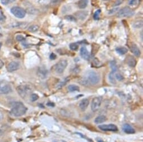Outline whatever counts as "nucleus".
I'll list each match as a JSON object with an SVG mask.
<instances>
[{
	"mask_svg": "<svg viewBox=\"0 0 143 142\" xmlns=\"http://www.w3.org/2000/svg\"><path fill=\"white\" fill-rule=\"evenodd\" d=\"M27 108L21 102H14L11 104L10 114L15 117L21 116L26 113Z\"/></svg>",
	"mask_w": 143,
	"mask_h": 142,
	"instance_id": "obj_1",
	"label": "nucleus"
},
{
	"mask_svg": "<svg viewBox=\"0 0 143 142\" xmlns=\"http://www.w3.org/2000/svg\"><path fill=\"white\" fill-rule=\"evenodd\" d=\"M86 79L89 84H91L92 85H95V84L99 83L100 81V77L99 74L96 72L92 71H89L88 73L87 78Z\"/></svg>",
	"mask_w": 143,
	"mask_h": 142,
	"instance_id": "obj_2",
	"label": "nucleus"
},
{
	"mask_svg": "<svg viewBox=\"0 0 143 142\" xmlns=\"http://www.w3.org/2000/svg\"><path fill=\"white\" fill-rule=\"evenodd\" d=\"M17 91L22 98H25L27 94L31 92L32 89L28 85L21 84L17 87Z\"/></svg>",
	"mask_w": 143,
	"mask_h": 142,
	"instance_id": "obj_3",
	"label": "nucleus"
},
{
	"mask_svg": "<svg viewBox=\"0 0 143 142\" xmlns=\"http://www.w3.org/2000/svg\"><path fill=\"white\" fill-rule=\"evenodd\" d=\"M11 12L12 15L17 18L22 19L26 15V11L24 10L18 6H15L11 9Z\"/></svg>",
	"mask_w": 143,
	"mask_h": 142,
	"instance_id": "obj_4",
	"label": "nucleus"
},
{
	"mask_svg": "<svg viewBox=\"0 0 143 142\" xmlns=\"http://www.w3.org/2000/svg\"><path fill=\"white\" fill-rule=\"evenodd\" d=\"M12 91V88L8 82L0 81V94H8Z\"/></svg>",
	"mask_w": 143,
	"mask_h": 142,
	"instance_id": "obj_5",
	"label": "nucleus"
},
{
	"mask_svg": "<svg viewBox=\"0 0 143 142\" xmlns=\"http://www.w3.org/2000/svg\"><path fill=\"white\" fill-rule=\"evenodd\" d=\"M134 14V11H132L129 7H125L118 12L117 16L119 18H121V17H129L132 16Z\"/></svg>",
	"mask_w": 143,
	"mask_h": 142,
	"instance_id": "obj_6",
	"label": "nucleus"
},
{
	"mask_svg": "<svg viewBox=\"0 0 143 142\" xmlns=\"http://www.w3.org/2000/svg\"><path fill=\"white\" fill-rule=\"evenodd\" d=\"M102 104V98L99 97H96V98L93 99L91 104V109L93 112H95L98 110L100 108V106Z\"/></svg>",
	"mask_w": 143,
	"mask_h": 142,
	"instance_id": "obj_7",
	"label": "nucleus"
},
{
	"mask_svg": "<svg viewBox=\"0 0 143 142\" xmlns=\"http://www.w3.org/2000/svg\"><path fill=\"white\" fill-rule=\"evenodd\" d=\"M67 66V61L65 59L60 61L56 66V71L57 73H62Z\"/></svg>",
	"mask_w": 143,
	"mask_h": 142,
	"instance_id": "obj_8",
	"label": "nucleus"
},
{
	"mask_svg": "<svg viewBox=\"0 0 143 142\" xmlns=\"http://www.w3.org/2000/svg\"><path fill=\"white\" fill-rule=\"evenodd\" d=\"M98 128L103 131H116L118 130L117 126L115 124H103L98 126Z\"/></svg>",
	"mask_w": 143,
	"mask_h": 142,
	"instance_id": "obj_9",
	"label": "nucleus"
},
{
	"mask_svg": "<svg viewBox=\"0 0 143 142\" xmlns=\"http://www.w3.org/2000/svg\"><path fill=\"white\" fill-rule=\"evenodd\" d=\"M20 68V64L19 62L12 61L9 63L7 67V71L10 72H12L17 71Z\"/></svg>",
	"mask_w": 143,
	"mask_h": 142,
	"instance_id": "obj_10",
	"label": "nucleus"
},
{
	"mask_svg": "<svg viewBox=\"0 0 143 142\" xmlns=\"http://www.w3.org/2000/svg\"><path fill=\"white\" fill-rule=\"evenodd\" d=\"M48 71L44 67H39L37 71V74L40 78L45 79L47 76Z\"/></svg>",
	"mask_w": 143,
	"mask_h": 142,
	"instance_id": "obj_11",
	"label": "nucleus"
},
{
	"mask_svg": "<svg viewBox=\"0 0 143 142\" xmlns=\"http://www.w3.org/2000/svg\"><path fill=\"white\" fill-rule=\"evenodd\" d=\"M89 104V100L88 99H84L80 102L79 108L82 111H85Z\"/></svg>",
	"mask_w": 143,
	"mask_h": 142,
	"instance_id": "obj_12",
	"label": "nucleus"
},
{
	"mask_svg": "<svg viewBox=\"0 0 143 142\" xmlns=\"http://www.w3.org/2000/svg\"><path fill=\"white\" fill-rule=\"evenodd\" d=\"M122 129L125 133H126L127 134H134L135 133V129L133 128L131 125H130L129 124H125V125H124V126H123Z\"/></svg>",
	"mask_w": 143,
	"mask_h": 142,
	"instance_id": "obj_13",
	"label": "nucleus"
},
{
	"mask_svg": "<svg viewBox=\"0 0 143 142\" xmlns=\"http://www.w3.org/2000/svg\"><path fill=\"white\" fill-rule=\"evenodd\" d=\"M75 15L77 17V18L79 19L80 20H84L85 19L87 18L88 15V12L87 11H80L76 12L75 14Z\"/></svg>",
	"mask_w": 143,
	"mask_h": 142,
	"instance_id": "obj_14",
	"label": "nucleus"
},
{
	"mask_svg": "<svg viewBox=\"0 0 143 142\" xmlns=\"http://www.w3.org/2000/svg\"><path fill=\"white\" fill-rule=\"evenodd\" d=\"M80 55L82 58L84 59H88L90 57V54L88 50L85 47H82L80 49Z\"/></svg>",
	"mask_w": 143,
	"mask_h": 142,
	"instance_id": "obj_15",
	"label": "nucleus"
},
{
	"mask_svg": "<svg viewBox=\"0 0 143 142\" xmlns=\"http://www.w3.org/2000/svg\"><path fill=\"white\" fill-rule=\"evenodd\" d=\"M131 50L132 53L134 54L135 56H136V57L140 56V54H141V52H140L139 48L136 45L132 44L131 47Z\"/></svg>",
	"mask_w": 143,
	"mask_h": 142,
	"instance_id": "obj_16",
	"label": "nucleus"
},
{
	"mask_svg": "<svg viewBox=\"0 0 143 142\" xmlns=\"http://www.w3.org/2000/svg\"><path fill=\"white\" fill-rule=\"evenodd\" d=\"M126 62L128 65L130 67H134L136 64V61L132 56H129L126 59Z\"/></svg>",
	"mask_w": 143,
	"mask_h": 142,
	"instance_id": "obj_17",
	"label": "nucleus"
},
{
	"mask_svg": "<svg viewBox=\"0 0 143 142\" xmlns=\"http://www.w3.org/2000/svg\"><path fill=\"white\" fill-rule=\"evenodd\" d=\"M107 120V118L106 116H104V115H101V116H99L97 117L96 118H95L94 122L96 124H101L103 123V122L106 121Z\"/></svg>",
	"mask_w": 143,
	"mask_h": 142,
	"instance_id": "obj_18",
	"label": "nucleus"
},
{
	"mask_svg": "<svg viewBox=\"0 0 143 142\" xmlns=\"http://www.w3.org/2000/svg\"><path fill=\"white\" fill-rule=\"evenodd\" d=\"M88 4V0H80L77 4L78 7L81 9L86 8Z\"/></svg>",
	"mask_w": 143,
	"mask_h": 142,
	"instance_id": "obj_19",
	"label": "nucleus"
},
{
	"mask_svg": "<svg viewBox=\"0 0 143 142\" xmlns=\"http://www.w3.org/2000/svg\"><path fill=\"white\" fill-rule=\"evenodd\" d=\"M116 52L119 54L124 55L127 53L128 50L125 47H119V48H117L116 49Z\"/></svg>",
	"mask_w": 143,
	"mask_h": 142,
	"instance_id": "obj_20",
	"label": "nucleus"
},
{
	"mask_svg": "<svg viewBox=\"0 0 143 142\" xmlns=\"http://www.w3.org/2000/svg\"><path fill=\"white\" fill-rule=\"evenodd\" d=\"M79 87L75 84H71L68 86V89L70 92H74V91H79Z\"/></svg>",
	"mask_w": 143,
	"mask_h": 142,
	"instance_id": "obj_21",
	"label": "nucleus"
},
{
	"mask_svg": "<svg viewBox=\"0 0 143 142\" xmlns=\"http://www.w3.org/2000/svg\"><path fill=\"white\" fill-rule=\"evenodd\" d=\"M28 30L32 33H35L39 30V26L37 25H32L29 26Z\"/></svg>",
	"mask_w": 143,
	"mask_h": 142,
	"instance_id": "obj_22",
	"label": "nucleus"
},
{
	"mask_svg": "<svg viewBox=\"0 0 143 142\" xmlns=\"http://www.w3.org/2000/svg\"><path fill=\"white\" fill-rule=\"evenodd\" d=\"M142 21L139 20L134 22V24H132V26L135 28H140L142 26Z\"/></svg>",
	"mask_w": 143,
	"mask_h": 142,
	"instance_id": "obj_23",
	"label": "nucleus"
},
{
	"mask_svg": "<svg viewBox=\"0 0 143 142\" xmlns=\"http://www.w3.org/2000/svg\"><path fill=\"white\" fill-rule=\"evenodd\" d=\"M115 72H112L109 75V79L110 82L112 83H116V80H115Z\"/></svg>",
	"mask_w": 143,
	"mask_h": 142,
	"instance_id": "obj_24",
	"label": "nucleus"
},
{
	"mask_svg": "<svg viewBox=\"0 0 143 142\" xmlns=\"http://www.w3.org/2000/svg\"><path fill=\"white\" fill-rule=\"evenodd\" d=\"M78 45L76 43H71L70 44V48L72 51H77L78 49Z\"/></svg>",
	"mask_w": 143,
	"mask_h": 142,
	"instance_id": "obj_25",
	"label": "nucleus"
},
{
	"mask_svg": "<svg viewBox=\"0 0 143 142\" xmlns=\"http://www.w3.org/2000/svg\"><path fill=\"white\" fill-rule=\"evenodd\" d=\"M39 98V96L38 94H36V93H32L31 94V100L32 101V102H34V101H37L38 99Z\"/></svg>",
	"mask_w": 143,
	"mask_h": 142,
	"instance_id": "obj_26",
	"label": "nucleus"
},
{
	"mask_svg": "<svg viewBox=\"0 0 143 142\" xmlns=\"http://www.w3.org/2000/svg\"><path fill=\"white\" fill-rule=\"evenodd\" d=\"M1 1L2 4L4 5H9L14 2L15 0H1Z\"/></svg>",
	"mask_w": 143,
	"mask_h": 142,
	"instance_id": "obj_27",
	"label": "nucleus"
},
{
	"mask_svg": "<svg viewBox=\"0 0 143 142\" xmlns=\"http://www.w3.org/2000/svg\"><path fill=\"white\" fill-rule=\"evenodd\" d=\"M65 19H66L67 20L70 21H76V19L74 17L72 16L71 15H68V16H65Z\"/></svg>",
	"mask_w": 143,
	"mask_h": 142,
	"instance_id": "obj_28",
	"label": "nucleus"
},
{
	"mask_svg": "<svg viewBox=\"0 0 143 142\" xmlns=\"http://www.w3.org/2000/svg\"><path fill=\"white\" fill-rule=\"evenodd\" d=\"M25 38L23 36H22L21 35H17L16 36V40L17 41H24L25 40Z\"/></svg>",
	"mask_w": 143,
	"mask_h": 142,
	"instance_id": "obj_29",
	"label": "nucleus"
},
{
	"mask_svg": "<svg viewBox=\"0 0 143 142\" xmlns=\"http://www.w3.org/2000/svg\"><path fill=\"white\" fill-rule=\"evenodd\" d=\"M115 76L117 79V80L119 81H121L124 79V77L120 73H117Z\"/></svg>",
	"mask_w": 143,
	"mask_h": 142,
	"instance_id": "obj_30",
	"label": "nucleus"
},
{
	"mask_svg": "<svg viewBox=\"0 0 143 142\" xmlns=\"http://www.w3.org/2000/svg\"><path fill=\"white\" fill-rule=\"evenodd\" d=\"M100 13H101V10H97L95 12V14L94 15V19L95 20H98L99 19Z\"/></svg>",
	"mask_w": 143,
	"mask_h": 142,
	"instance_id": "obj_31",
	"label": "nucleus"
},
{
	"mask_svg": "<svg viewBox=\"0 0 143 142\" xmlns=\"http://www.w3.org/2000/svg\"><path fill=\"white\" fill-rule=\"evenodd\" d=\"M50 59H56V54H54V53H52L51 55H50Z\"/></svg>",
	"mask_w": 143,
	"mask_h": 142,
	"instance_id": "obj_32",
	"label": "nucleus"
},
{
	"mask_svg": "<svg viewBox=\"0 0 143 142\" xmlns=\"http://www.w3.org/2000/svg\"><path fill=\"white\" fill-rule=\"evenodd\" d=\"M4 119V114L1 110H0V121H1Z\"/></svg>",
	"mask_w": 143,
	"mask_h": 142,
	"instance_id": "obj_33",
	"label": "nucleus"
},
{
	"mask_svg": "<svg viewBox=\"0 0 143 142\" xmlns=\"http://www.w3.org/2000/svg\"><path fill=\"white\" fill-rule=\"evenodd\" d=\"M122 0H118V1H117L116 2V4H115V6H116V5H120L121 4L122 2Z\"/></svg>",
	"mask_w": 143,
	"mask_h": 142,
	"instance_id": "obj_34",
	"label": "nucleus"
},
{
	"mask_svg": "<svg viewBox=\"0 0 143 142\" xmlns=\"http://www.w3.org/2000/svg\"><path fill=\"white\" fill-rule=\"evenodd\" d=\"M4 65V63L3 61L0 59V69H1L2 67H3Z\"/></svg>",
	"mask_w": 143,
	"mask_h": 142,
	"instance_id": "obj_35",
	"label": "nucleus"
},
{
	"mask_svg": "<svg viewBox=\"0 0 143 142\" xmlns=\"http://www.w3.org/2000/svg\"><path fill=\"white\" fill-rule=\"evenodd\" d=\"M136 0H131V2H130V5H135V3H136Z\"/></svg>",
	"mask_w": 143,
	"mask_h": 142,
	"instance_id": "obj_36",
	"label": "nucleus"
},
{
	"mask_svg": "<svg viewBox=\"0 0 143 142\" xmlns=\"http://www.w3.org/2000/svg\"><path fill=\"white\" fill-rule=\"evenodd\" d=\"M1 46H2V43H1V42H0V51H1Z\"/></svg>",
	"mask_w": 143,
	"mask_h": 142,
	"instance_id": "obj_37",
	"label": "nucleus"
}]
</instances>
